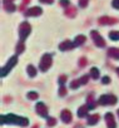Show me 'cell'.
<instances>
[{
    "instance_id": "6da1fadb",
    "label": "cell",
    "mask_w": 119,
    "mask_h": 128,
    "mask_svg": "<svg viewBox=\"0 0 119 128\" xmlns=\"http://www.w3.org/2000/svg\"><path fill=\"white\" fill-rule=\"evenodd\" d=\"M18 124L21 127H26L29 124V119L24 117H19L15 114H3L1 116V124Z\"/></svg>"
},
{
    "instance_id": "7a4b0ae2",
    "label": "cell",
    "mask_w": 119,
    "mask_h": 128,
    "mask_svg": "<svg viewBox=\"0 0 119 128\" xmlns=\"http://www.w3.org/2000/svg\"><path fill=\"white\" fill-rule=\"evenodd\" d=\"M30 32H31V26H30V24H29L28 22L21 23L20 26H19V36H20V40H21V42L25 40V39L28 38V35L30 34Z\"/></svg>"
},
{
    "instance_id": "3957f363",
    "label": "cell",
    "mask_w": 119,
    "mask_h": 128,
    "mask_svg": "<svg viewBox=\"0 0 119 128\" xmlns=\"http://www.w3.org/2000/svg\"><path fill=\"white\" fill-rule=\"evenodd\" d=\"M51 63H53V58L50 54H45L43 55L41 60H40V64H39V68L41 72H46L50 67H51Z\"/></svg>"
},
{
    "instance_id": "277c9868",
    "label": "cell",
    "mask_w": 119,
    "mask_h": 128,
    "mask_svg": "<svg viewBox=\"0 0 119 128\" xmlns=\"http://www.w3.org/2000/svg\"><path fill=\"white\" fill-rule=\"evenodd\" d=\"M98 103L102 106H114L117 103V97L113 94H103L99 98Z\"/></svg>"
},
{
    "instance_id": "5b68a950",
    "label": "cell",
    "mask_w": 119,
    "mask_h": 128,
    "mask_svg": "<svg viewBox=\"0 0 119 128\" xmlns=\"http://www.w3.org/2000/svg\"><path fill=\"white\" fill-rule=\"evenodd\" d=\"M18 63V56L16 55H14V56H11L9 60H8V63H6V66L5 67H3L1 68V77H5L14 67H15V64Z\"/></svg>"
},
{
    "instance_id": "8992f818",
    "label": "cell",
    "mask_w": 119,
    "mask_h": 128,
    "mask_svg": "<svg viewBox=\"0 0 119 128\" xmlns=\"http://www.w3.org/2000/svg\"><path fill=\"white\" fill-rule=\"evenodd\" d=\"M90 35H92V39H93V42L95 43L97 46H99V48H104V46H105V42H104V39L102 38V35H100L97 30H92Z\"/></svg>"
},
{
    "instance_id": "52a82bcc",
    "label": "cell",
    "mask_w": 119,
    "mask_h": 128,
    "mask_svg": "<svg viewBox=\"0 0 119 128\" xmlns=\"http://www.w3.org/2000/svg\"><path fill=\"white\" fill-rule=\"evenodd\" d=\"M35 110H36V113H38L40 117H43V118H48V108H46V106H45L43 102L36 103V106H35Z\"/></svg>"
},
{
    "instance_id": "ba28073f",
    "label": "cell",
    "mask_w": 119,
    "mask_h": 128,
    "mask_svg": "<svg viewBox=\"0 0 119 128\" xmlns=\"http://www.w3.org/2000/svg\"><path fill=\"white\" fill-rule=\"evenodd\" d=\"M104 118H105V122H107V127H108V128H117L115 119H114V114H113L112 112L105 113Z\"/></svg>"
},
{
    "instance_id": "9c48e42d",
    "label": "cell",
    "mask_w": 119,
    "mask_h": 128,
    "mask_svg": "<svg viewBox=\"0 0 119 128\" xmlns=\"http://www.w3.org/2000/svg\"><path fill=\"white\" fill-rule=\"evenodd\" d=\"M41 8H39V6H33V8H30L29 10H26L25 12V16H38V15H40L41 14Z\"/></svg>"
},
{
    "instance_id": "30bf717a",
    "label": "cell",
    "mask_w": 119,
    "mask_h": 128,
    "mask_svg": "<svg viewBox=\"0 0 119 128\" xmlns=\"http://www.w3.org/2000/svg\"><path fill=\"white\" fill-rule=\"evenodd\" d=\"M98 22L100 25H113V24H117L118 20L114 18H109V16H102Z\"/></svg>"
},
{
    "instance_id": "8fae6325",
    "label": "cell",
    "mask_w": 119,
    "mask_h": 128,
    "mask_svg": "<svg viewBox=\"0 0 119 128\" xmlns=\"http://www.w3.org/2000/svg\"><path fill=\"white\" fill-rule=\"evenodd\" d=\"M72 119H73V116H72L70 110H69V109H64V110L62 112V120H63L64 123H70Z\"/></svg>"
},
{
    "instance_id": "7c38bea8",
    "label": "cell",
    "mask_w": 119,
    "mask_h": 128,
    "mask_svg": "<svg viewBox=\"0 0 119 128\" xmlns=\"http://www.w3.org/2000/svg\"><path fill=\"white\" fill-rule=\"evenodd\" d=\"M72 48H74V43H72L70 40H65L60 45H59V49L62 52H65V50H70Z\"/></svg>"
},
{
    "instance_id": "4fadbf2b",
    "label": "cell",
    "mask_w": 119,
    "mask_h": 128,
    "mask_svg": "<svg viewBox=\"0 0 119 128\" xmlns=\"http://www.w3.org/2000/svg\"><path fill=\"white\" fill-rule=\"evenodd\" d=\"M99 119H100V116L99 114H92V116H89L88 117V124L89 126H94V124H97L98 122H99Z\"/></svg>"
},
{
    "instance_id": "5bb4252c",
    "label": "cell",
    "mask_w": 119,
    "mask_h": 128,
    "mask_svg": "<svg viewBox=\"0 0 119 128\" xmlns=\"http://www.w3.org/2000/svg\"><path fill=\"white\" fill-rule=\"evenodd\" d=\"M108 55L110 58H113V59L119 60V49H117V48H109L108 49Z\"/></svg>"
},
{
    "instance_id": "9a60e30c",
    "label": "cell",
    "mask_w": 119,
    "mask_h": 128,
    "mask_svg": "<svg viewBox=\"0 0 119 128\" xmlns=\"http://www.w3.org/2000/svg\"><path fill=\"white\" fill-rule=\"evenodd\" d=\"M85 40H87L85 35H77L75 39H74V42H73V43H74V46H79V45L84 44Z\"/></svg>"
},
{
    "instance_id": "2e32d148",
    "label": "cell",
    "mask_w": 119,
    "mask_h": 128,
    "mask_svg": "<svg viewBox=\"0 0 119 128\" xmlns=\"http://www.w3.org/2000/svg\"><path fill=\"white\" fill-rule=\"evenodd\" d=\"M88 110H89L88 104H84V106H82V107L78 109V116H79L80 118H83V117H85V116L88 114Z\"/></svg>"
},
{
    "instance_id": "e0dca14e",
    "label": "cell",
    "mask_w": 119,
    "mask_h": 128,
    "mask_svg": "<svg viewBox=\"0 0 119 128\" xmlns=\"http://www.w3.org/2000/svg\"><path fill=\"white\" fill-rule=\"evenodd\" d=\"M26 72H28L29 77H31V78H34V77L38 74V70H36V68H35L34 66H31V64H29V66L26 67Z\"/></svg>"
},
{
    "instance_id": "ac0fdd59",
    "label": "cell",
    "mask_w": 119,
    "mask_h": 128,
    "mask_svg": "<svg viewBox=\"0 0 119 128\" xmlns=\"http://www.w3.org/2000/svg\"><path fill=\"white\" fill-rule=\"evenodd\" d=\"M4 3H5V9H6V12L13 13V12L16 9V6H15L13 3H10V2H4Z\"/></svg>"
},
{
    "instance_id": "d6986e66",
    "label": "cell",
    "mask_w": 119,
    "mask_h": 128,
    "mask_svg": "<svg viewBox=\"0 0 119 128\" xmlns=\"http://www.w3.org/2000/svg\"><path fill=\"white\" fill-rule=\"evenodd\" d=\"M65 14H67L69 18L75 16V14H77V8H69V9H67V10H65Z\"/></svg>"
},
{
    "instance_id": "ffe728a7",
    "label": "cell",
    "mask_w": 119,
    "mask_h": 128,
    "mask_svg": "<svg viewBox=\"0 0 119 128\" xmlns=\"http://www.w3.org/2000/svg\"><path fill=\"white\" fill-rule=\"evenodd\" d=\"M90 77H92L93 79H98V78H99V70H98L97 68H92V69H90Z\"/></svg>"
},
{
    "instance_id": "44dd1931",
    "label": "cell",
    "mask_w": 119,
    "mask_h": 128,
    "mask_svg": "<svg viewBox=\"0 0 119 128\" xmlns=\"http://www.w3.org/2000/svg\"><path fill=\"white\" fill-rule=\"evenodd\" d=\"M38 97H39V94L36 92H29L26 94V98L30 99V100H35V99H38Z\"/></svg>"
},
{
    "instance_id": "7402d4cb",
    "label": "cell",
    "mask_w": 119,
    "mask_h": 128,
    "mask_svg": "<svg viewBox=\"0 0 119 128\" xmlns=\"http://www.w3.org/2000/svg\"><path fill=\"white\" fill-rule=\"evenodd\" d=\"M109 38L112 39V40H119V32H110L109 33Z\"/></svg>"
},
{
    "instance_id": "603a6c76",
    "label": "cell",
    "mask_w": 119,
    "mask_h": 128,
    "mask_svg": "<svg viewBox=\"0 0 119 128\" xmlns=\"http://www.w3.org/2000/svg\"><path fill=\"white\" fill-rule=\"evenodd\" d=\"M67 93H68L67 88H65L64 86H60V88H59V96H60V97H64Z\"/></svg>"
},
{
    "instance_id": "cb8c5ba5",
    "label": "cell",
    "mask_w": 119,
    "mask_h": 128,
    "mask_svg": "<svg viewBox=\"0 0 119 128\" xmlns=\"http://www.w3.org/2000/svg\"><path fill=\"white\" fill-rule=\"evenodd\" d=\"M79 86H82L80 82H79V79H78V80H73L72 84H70V88H72V89H77V88H79Z\"/></svg>"
},
{
    "instance_id": "d4e9b609",
    "label": "cell",
    "mask_w": 119,
    "mask_h": 128,
    "mask_svg": "<svg viewBox=\"0 0 119 128\" xmlns=\"http://www.w3.org/2000/svg\"><path fill=\"white\" fill-rule=\"evenodd\" d=\"M46 124H48L49 127H53V126H55V124H56V118H48V120H46Z\"/></svg>"
},
{
    "instance_id": "484cf974",
    "label": "cell",
    "mask_w": 119,
    "mask_h": 128,
    "mask_svg": "<svg viewBox=\"0 0 119 128\" xmlns=\"http://www.w3.org/2000/svg\"><path fill=\"white\" fill-rule=\"evenodd\" d=\"M24 50V43L23 42H20L19 44H18V46H16V53L19 54V53H21Z\"/></svg>"
},
{
    "instance_id": "4316f807",
    "label": "cell",
    "mask_w": 119,
    "mask_h": 128,
    "mask_svg": "<svg viewBox=\"0 0 119 128\" xmlns=\"http://www.w3.org/2000/svg\"><path fill=\"white\" fill-rule=\"evenodd\" d=\"M88 80H89V76H83V77L79 79L80 84H87V83H88Z\"/></svg>"
},
{
    "instance_id": "83f0119b",
    "label": "cell",
    "mask_w": 119,
    "mask_h": 128,
    "mask_svg": "<svg viewBox=\"0 0 119 128\" xmlns=\"http://www.w3.org/2000/svg\"><path fill=\"white\" fill-rule=\"evenodd\" d=\"M65 82H67V76H62L60 78H59V84L60 86H64Z\"/></svg>"
},
{
    "instance_id": "f1b7e54d",
    "label": "cell",
    "mask_w": 119,
    "mask_h": 128,
    "mask_svg": "<svg viewBox=\"0 0 119 128\" xmlns=\"http://www.w3.org/2000/svg\"><path fill=\"white\" fill-rule=\"evenodd\" d=\"M59 3H60V5L62 6H69V4H70V2H69V0H60V2H59Z\"/></svg>"
},
{
    "instance_id": "f546056e",
    "label": "cell",
    "mask_w": 119,
    "mask_h": 128,
    "mask_svg": "<svg viewBox=\"0 0 119 128\" xmlns=\"http://www.w3.org/2000/svg\"><path fill=\"white\" fill-rule=\"evenodd\" d=\"M85 64H87V59L85 58H80V60H79V67H85Z\"/></svg>"
},
{
    "instance_id": "4dcf8cb0",
    "label": "cell",
    "mask_w": 119,
    "mask_h": 128,
    "mask_svg": "<svg viewBox=\"0 0 119 128\" xmlns=\"http://www.w3.org/2000/svg\"><path fill=\"white\" fill-rule=\"evenodd\" d=\"M88 2H89V0H79V5L82 8H85L88 5Z\"/></svg>"
},
{
    "instance_id": "1f68e13d",
    "label": "cell",
    "mask_w": 119,
    "mask_h": 128,
    "mask_svg": "<svg viewBox=\"0 0 119 128\" xmlns=\"http://www.w3.org/2000/svg\"><path fill=\"white\" fill-rule=\"evenodd\" d=\"M102 83H103V84H109V83H110V78H109V77H107V76H105V77H103Z\"/></svg>"
},
{
    "instance_id": "d6a6232c",
    "label": "cell",
    "mask_w": 119,
    "mask_h": 128,
    "mask_svg": "<svg viewBox=\"0 0 119 128\" xmlns=\"http://www.w3.org/2000/svg\"><path fill=\"white\" fill-rule=\"evenodd\" d=\"M113 8L119 9V0H113Z\"/></svg>"
},
{
    "instance_id": "836d02e7",
    "label": "cell",
    "mask_w": 119,
    "mask_h": 128,
    "mask_svg": "<svg viewBox=\"0 0 119 128\" xmlns=\"http://www.w3.org/2000/svg\"><path fill=\"white\" fill-rule=\"evenodd\" d=\"M40 3H44V4H53L54 0H39Z\"/></svg>"
},
{
    "instance_id": "e575fe53",
    "label": "cell",
    "mask_w": 119,
    "mask_h": 128,
    "mask_svg": "<svg viewBox=\"0 0 119 128\" xmlns=\"http://www.w3.org/2000/svg\"><path fill=\"white\" fill-rule=\"evenodd\" d=\"M29 2H30V0H23V5H21V8H24V6H25V5H26Z\"/></svg>"
},
{
    "instance_id": "d590c367",
    "label": "cell",
    "mask_w": 119,
    "mask_h": 128,
    "mask_svg": "<svg viewBox=\"0 0 119 128\" xmlns=\"http://www.w3.org/2000/svg\"><path fill=\"white\" fill-rule=\"evenodd\" d=\"M117 73H118V74H119V68H117Z\"/></svg>"
},
{
    "instance_id": "8d00e7d4",
    "label": "cell",
    "mask_w": 119,
    "mask_h": 128,
    "mask_svg": "<svg viewBox=\"0 0 119 128\" xmlns=\"http://www.w3.org/2000/svg\"><path fill=\"white\" fill-rule=\"evenodd\" d=\"M117 114H118V117H119V109H118V110H117Z\"/></svg>"
},
{
    "instance_id": "74e56055",
    "label": "cell",
    "mask_w": 119,
    "mask_h": 128,
    "mask_svg": "<svg viewBox=\"0 0 119 128\" xmlns=\"http://www.w3.org/2000/svg\"><path fill=\"white\" fill-rule=\"evenodd\" d=\"M4 2H13V0H4Z\"/></svg>"
},
{
    "instance_id": "f35d334b",
    "label": "cell",
    "mask_w": 119,
    "mask_h": 128,
    "mask_svg": "<svg viewBox=\"0 0 119 128\" xmlns=\"http://www.w3.org/2000/svg\"><path fill=\"white\" fill-rule=\"evenodd\" d=\"M34 128H38V126H35V127H34Z\"/></svg>"
}]
</instances>
